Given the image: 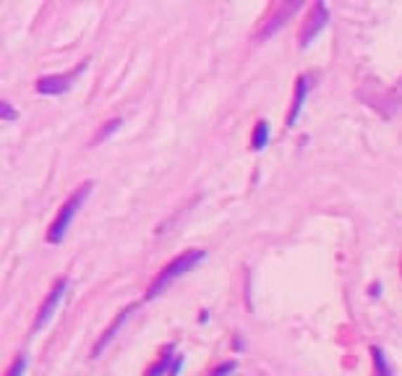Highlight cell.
Here are the masks:
<instances>
[{"label":"cell","instance_id":"7c38bea8","mask_svg":"<svg viewBox=\"0 0 402 376\" xmlns=\"http://www.w3.org/2000/svg\"><path fill=\"white\" fill-rule=\"evenodd\" d=\"M24 371H27V356H18L13 363H11V368L6 371V376H24Z\"/></svg>","mask_w":402,"mask_h":376},{"label":"cell","instance_id":"5b68a950","mask_svg":"<svg viewBox=\"0 0 402 376\" xmlns=\"http://www.w3.org/2000/svg\"><path fill=\"white\" fill-rule=\"evenodd\" d=\"M329 21V13H327V6L324 3H316L313 8L309 11V16H306V21H303V29H301V47H309L311 42H313V37L319 34L321 29L327 27Z\"/></svg>","mask_w":402,"mask_h":376},{"label":"cell","instance_id":"30bf717a","mask_svg":"<svg viewBox=\"0 0 402 376\" xmlns=\"http://www.w3.org/2000/svg\"><path fill=\"white\" fill-rule=\"evenodd\" d=\"M371 356H374V376H394L389 361H387V356H384V350L374 348L371 350Z\"/></svg>","mask_w":402,"mask_h":376},{"label":"cell","instance_id":"9c48e42d","mask_svg":"<svg viewBox=\"0 0 402 376\" xmlns=\"http://www.w3.org/2000/svg\"><path fill=\"white\" fill-rule=\"evenodd\" d=\"M266 141H269V123H266V120H259L254 131V138H251V147H254L256 152H261V149L266 147Z\"/></svg>","mask_w":402,"mask_h":376},{"label":"cell","instance_id":"6da1fadb","mask_svg":"<svg viewBox=\"0 0 402 376\" xmlns=\"http://www.w3.org/2000/svg\"><path fill=\"white\" fill-rule=\"evenodd\" d=\"M204 257H207V251H201V248L183 251L181 257H175L170 264H164L162 269H160V275L155 277V283L149 285V290H146V298H155V295H160L167 285H173L178 277H183L186 272H191L199 261H204Z\"/></svg>","mask_w":402,"mask_h":376},{"label":"cell","instance_id":"52a82bcc","mask_svg":"<svg viewBox=\"0 0 402 376\" xmlns=\"http://www.w3.org/2000/svg\"><path fill=\"white\" fill-rule=\"evenodd\" d=\"M306 94H309V76H301L298 84H295V100H292L290 112H287V129H292V126H295V120H298V115H301Z\"/></svg>","mask_w":402,"mask_h":376},{"label":"cell","instance_id":"5bb4252c","mask_svg":"<svg viewBox=\"0 0 402 376\" xmlns=\"http://www.w3.org/2000/svg\"><path fill=\"white\" fill-rule=\"evenodd\" d=\"M0 110H3V118H6V120H13V118H16V112L11 110L8 102H3V105H0Z\"/></svg>","mask_w":402,"mask_h":376},{"label":"cell","instance_id":"4fadbf2b","mask_svg":"<svg viewBox=\"0 0 402 376\" xmlns=\"http://www.w3.org/2000/svg\"><path fill=\"white\" fill-rule=\"evenodd\" d=\"M233 368H235V363H225V366H219L217 371H212L209 376H225V374H230Z\"/></svg>","mask_w":402,"mask_h":376},{"label":"cell","instance_id":"277c9868","mask_svg":"<svg viewBox=\"0 0 402 376\" xmlns=\"http://www.w3.org/2000/svg\"><path fill=\"white\" fill-rule=\"evenodd\" d=\"M86 71V63H79L73 71L68 74H58V76H42L39 82H37V92L39 94H60V92H68L71 89V84L79 79V74Z\"/></svg>","mask_w":402,"mask_h":376},{"label":"cell","instance_id":"8fae6325","mask_svg":"<svg viewBox=\"0 0 402 376\" xmlns=\"http://www.w3.org/2000/svg\"><path fill=\"white\" fill-rule=\"evenodd\" d=\"M118 129H120V120H110V123H105V126H102V129H100V134L94 136V144H100L102 138L112 136V134H115V131H118Z\"/></svg>","mask_w":402,"mask_h":376},{"label":"cell","instance_id":"7a4b0ae2","mask_svg":"<svg viewBox=\"0 0 402 376\" xmlns=\"http://www.w3.org/2000/svg\"><path fill=\"white\" fill-rule=\"evenodd\" d=\"M91 188H94V183H84V186H79L71 196H68V202L60 207L58 217H55L53 225H50V230H47V240H50V243H60V240L65 238V233H68V228H71L73 217L79 214V209L84 207V202L89 199Z\"/></svg>","mask_w":402,"mask_h":376},{"label":"cell","instance_id":"8992f818","mask_svg":"<svg viewBox=\"0 0 402 376\" xmlns=\"http://www.w3.org/2000/svg\"><path fill=\"white\" fill-rule=\"evenodd\" d=\"M298 11V3H285V6H277V13L274 16H269V19L264 21V27L259 29V34H256V39H266L272 37L277 29L283 27L285 21L290 19V13H295Z\"/></svg>","mask_w":402,"mask_h":376},{"label":"cell","instance_id":"3957f363","mask_svg":"<svg viewBox=\"0 0 402 376\" xmlns=\"http://www.w3.org/2000/svg\"><path fill=\"white\" fill-rule=\"evenodd\" d=\"M65 293H68V280L65 277H60V280H55L53 290L47 293V298L42 301V306H39V311H37V319H34V327H32V332H39L45 330L47 324H50V319L55 316V311L60 309V303H63Z\"/></svg>","mask_w":402,"mask_h":376},{"label":"cell","instance_id":"ba28073f","mask_svg":"<svg viewBox=\"0 0 402 376\" xmlns=\"http://www.w3.org/2000/svg\"><path fill=\"white\" fill-rule=\"evenodd\" d=\"M131 311H134V306H131V309H123V311L118 313V319H115V321H112V324H110V330L102 332V337L97 339V345H94V356H100L102 348H108L110 342H112V337H115V332H118V330H120V324H123V321H126L128 316H131Z\"/></svg>","mask_w":402,"mask_h":376}]
</instances>
